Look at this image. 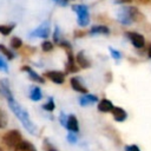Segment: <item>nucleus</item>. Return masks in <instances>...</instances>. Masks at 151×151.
<instances>
[{
    "label": "nucleus",
    "instance_id": "1",
    "mask_svg": "<svg viewBox=\"0 0 151 151\" xmlns=\"http://www.w3.org/2000/svg\"><path fill=\"white\" fill-rule=\"evenodd\" d=\"M0 94L7 100L8 106L14 112V114L19 118V120L21 122V124L24 125V127L29 133H34L35 132V129H34L33 123L29 119V116H28L27 111L25 109H22L20 106V104L14 99V97L12 94V91H11V88L8 86V83L6 80H0Z\"/></svg>",
    "mask_w": 151,
    "mask_h": 151
},
{
    "label": "nucleus",
    "instance_id": "2",
    "mask_svg": "<svg viewBox=\"0 0 151 151\" xmlns=\"http://www.w3.org/2000/svg\"><path fill=\"white\" fill-rule=\"evenodd\" d=\"M140 13L136 7H123L118 14L117 19L123 24V25H130L132 21L138 20Z\"/></svg>",
    "mask_w": 151,
    "mask_h": 151
},
{
    "label": "nucleus",
    "instance_id": "3",
    "mask_svg": "<svg viewBox=\"0 0 151 151\" xmlns=\"http://www.w3.org/2000/svg\"><path fill=\"white\" fill-rule=\"evenodd\" d=\"M22 142V138H21V134L19 131L17 130H11L8 131L7 133H5L4 136V143L9 147V149H15L20 143Z\"/></svg>",
    "mask_w": 151,
    "mask_h": 151
},
{
    "label": "nucleus",
    "instance_id": "4",
    "mask_svg": "<svg viewBox=\"0 0 151 151\" xmlns=\"http://www.w3.org/2000/svg\"><path fill=\"white\" fill-rule=\"evenodd\" d=\"M74 12L77 13V20L80 26H86L90 21V15H88V8L85 5H77L73 7Z\"/></svg>",
    "mask_w": 151,
    "mask_h": 151
},
{
    "label": "nucleus",
    "instance_id": "5",
    "mask_svg": "<svg viewBox=\"0 0 151 151\" xmlns=\"http://www.w3.org/2000/svg\"><path fill=\"white\" fill-rule=\"evenodd\" d=\"M126 35L127 38L130 39V41L132 42V45L137 48H142L144 45H145V40H144V37L140 35L139 33H136V32H126Z\"/></svg>",
    "mask_w": 151,
    "mask_h": 151
},
{
    "label": "nucleus",
    "instance_id": "6",
    "mask_svg": "<svg viewBox=\"0 0 151 151\" xmlns=\"http://www.w3.org/2000/svg\"><path fill=\"white\" fill-rule=\"evenodd\" d=\"M48 34H50V25H48L47 22H44V24H41L38 28H35V29L32 32L31 37H35V38H47Z\"/></svg>",
    "mask_w": 151,
    "mask_h": 151
},
{
    "label": "nucleus",
    "instance_id": "7",
    "mask_svg": "<svg viewBox=\"0 0 151 151\" xmlns=\"http://www.w3.org/2000/svg\"><path fill=\"white\" fill-rule=\"evenodd\" d=\"M46 77L48 79H51L53 83H55V84H63L64 80H65L64 73H61L59 71H48L46 73Z\"/></svg>",
    "mask_w": 151,
    "mask_h": 151
},
{
    "label": "nucleus",
    "instance_id": "8",
    "mask_svg": "<svg viewBox=\"0 0 151 151\" xmlns=\"http://www.w3.org/2000/svg\"><path fill=\"white\" fill-rule=\"evenodd\" d=\"M66 127H67L71 132H78V130H79V125H78V120H77L76 116L70 114V116L67 117Z\"/></svg>",
    "mask_w": 151,
    "mask_h": 151
},
{
    "label": "nucleus",
    "instance_id": "9",
    "mask_svg": "<svg viewBox=\"0 0 151 151\" xmlns=\"http://www.w3.org/2000/svg\"><path fill=\"white\" fill-rule=\"evenodd\" d=\"M111 112H112V114H113V118H114L117 122H124V120L126 119V117H127L125 110L122 109V107H113V110H112Z\"/></svg>",
    "mask_w": 151,
    "mask_h": 151
},
{
    "label": "nucleus",
    "instance_id": "10",
    "mask_svg": "<svg viewBox=\"0 0 151 151\" xmlns=\"http://www.w3.org/2000/svg\"><path fill=\"white\" fill-rule=\"evenodd\" d=\"M98 101V98L93 94H85L79 99V104L83 106H87V105H92L94 103Z\"/></svg>",
    "mask_w": 151,
    "mask_h": 151
},
{
    "label": "nucleus",
    "instance_id": "11",
    "mask_svg": "<svg viewBox=\"0 0 151 151\" xmlns=\"http://www.w3.org/2000/svg\"><path fill=\"white\" fill-rule=\"evenodd\" d=\"M113 104L109 100V99H106V98H104V99H101L100 101H99V105H98V109H99V111H101V112H111L112 110H113Z\"/></svg>",
    "mask_w": 151,
    "mask_h": 151
},
{
    "label": "nucleus",
    "instance_id": "12",
    "mask_svg": "<svg viewBox=\"0 0 151 151\" xmlns=\"http://www.w3.org/2000/svg\"><path fill=\"white\" fill-rule=\"evenodd\" d=\"M70 83H71V86L73 87L74 91H77V92H81V93H86V92H87L86 87L80 83V80H79L78 78H71Z\"/></svg>",
    "mask_w": 151,
    "mask_h": 151
},
{
    "label": "nucleus",
    "instance_id": "13",
    "mask_svg": "<svg viewBox=\"0 0 151 151\" xmlns=\"http://www.w3.org/2000/svg\"><path fill=\"white\" fill-rule=\"evenodd\" d=\"M22 71L27 72L28 76H29V78H31L32 80H35V81H38V83H44V81H45L42 77H40L38 73H35V72H34L31 67H28V66H24V67H22Z\"/></svg>",
    "mask_w": 151,
    "mask_h": 151
},
{
    "label": "nucleus",
    "instance_id": "14",
    "mask_svg": "<svg viewBox=\"0 0 151 151\" xmlns=\"http://www.w3.org/2000/svg\"><path fill=\"white\" fill-rule=\"evenodd\" d=\"M110 33V29L106 27V26H103V25H97V26H93L90 31V34L92 35H96V34H109Z\"/></svg>",
    "mask_w": 151,
    "mask_h": 151
},
{
    "label": "nucleus",
    "instance_id": "15",
    "mask_svg": "<svg viewBox=\"0 0 151 151\" xmlns=\"http://www.w3.org/2000/svg\"><path fill=\"white\" fill-rule=\"evenodd\" d=\"M77 61H78V65L81 67V68H87L90 67V61L88 59L85 57L84 52H79L78 55H77Z\"/></svg>",
    "mask_w": 151,
    "mask_h": 151
},
{
    "label": "nucleus",
    "instance_id": "16",
    "mask_svg": "<svg viewBox=\"0 0 151 151\" xmlns=\"http://www.w3.org/2000/svg\"><path fill=\"white\" fill-rule=\"evenodd\" d=\"M14 151H35V149L33 147V145L26 140H22L15 149Z\"/></svg>",
    "mask_w": 151,
    "mask_h": 151
},
{
    "label": "nucleus",
    "instance_id": "17",
    "mask_svg": "<svg viewBox=\"0 0 151 151\" xmlns=\"http://www.w3.org/2000/svg\"><path fill=\"white\" fill-rule=\"evenodd\" d=\"M41 91H40V88L39 87H32L31 88V93H29V97H31V99L32 100H34V101H38V100H40L41 99Z\"/></svg>",
    "mask_w": 151,
    "mask_h": 151
},
{
    "label": "nucleus",
    "instance_id": "18",
    "mask_svg": "<svg viewBox=\"0 0 151 151\" xmlns=\"http://www.w3.org/2000/svg\"><path fill=\"white\" fill-rule=\"evenodd\" d=\"M15 27V24L12 25H0V33L2 35H8Z\"/></svg>",
    "mask_w": 151,
    "mask_h": 151
},
{
    "label": "nucleus",
    "instance_id": "19",
    "mask_svg": "<svg viewBox=\"0 0 151 151\" xmlns=\"http://www.w3.org/2000/svg\"><path fill=\"white\" fill-rule=\"evenodd\" d=\"M0 51H1V53H2V54H4L8 60H11V59H13V58H14V54H13V53L7 48V47H5V46H4V45H1V44H0Z\"/></svg>",
    "mask_w": 151,
    "mask_h": 151
},
{
    "label": "nucleus",
    "instance_id": "20",
    "mask_svg": "<svg viewBox=\"0 0 151 151\" xmlns=\"http://www.w3.org/2000/svg\"><path fill=\"white\" fill-rule=\"evenodd\" d=\"M21 45H22V41H21L20 38H18V37L12 38V40H11V46H12V48L17 50V48L21 47Z\"/></svg>",
    "mask_w": 151,
    "mask_h": 151
},
{
    "label": "nucleus",
    "instance_id": "21",
    "mask_svg": "<svg viewBox=\"0 0 151 151\" xmlns=\"http://www.w3.org/2000/svg\"><path fill=\"white\" fill-rule=\"evenodd\" d=\"M6 125H7V116L2 110H0V129H4Z\"/></svg>",
    "mask_w": 151,
    "mask_h": 151
},
{
    "label": "nucleus",
    "instance_id": "22",
    "mask_svg": "<svg viewBox=\"0 0 151 151\" xmlns=\"http://www.w3.org/2000/svg\"><path fill=\"white\" fill-rule=\"evenodd\" d=\"M42 107H44L46 111H53V110H54V101H53V99H52V98H48L47 103L44 104Z\"/></svg>",
    "mask_w": 151,
    "mask_h": 151
},
{
    "label": "nucleus",
    "instance_id": "23",
    "mask_svg": "<svg viewBox=\"0 0 151 151\" xmlns=\"http://www.w3.org/2000/svg\"><path fill=\"white\" fill-rule=\"evenodd\" d=\"M41 47H42L44 51L48 52V51H51V50L53 48V44H52L51 41H44V42L41 44Z\"/></svg>",
    "mask_w": 151,
    "mask_h": 151
},
{
    "label": "nucleus",
    "instance_id": "24",
    "mask_svg": "<svg viewBox=\"0 0 151 151\" xmlns=\"http://www.w3.org/2000/svg\"><path fill=\"white\" fill-rule=\"evenodd\" d=\"M110 51H111V55H112V58H113V59L118 60V59H120V58H122V54H120V52H119V51H117V50H114V48H111V47H110Z\"/></svg>",
    "mask_w": 151,
    "mask_h": 151
},
{
    "label": "nucleus",
    "instance_id": "25",
    "mask_svg": "<svg viewBox=\"0 0 151 151\" xmlns=\"http://www.w3.org/2000/svg\"><path fill=\"white\" fill-rule=\"evenodd\" d=\"M67 140H68L70 143L74 144V143H77V137H76L72 132H70V133H68V136H67Z\"/></svg>",
    "mask_w": 151,
    "mask_h": 151
},
{
    "label": "nucleus",
    "instance_id": "26",
    "mask_svg": "<svg viewBox=\"0 0 151 151\" xmlns=\"http://www.w3.org/2000/svg\"><path fill=\"white\" fill-rule=\"evenodd\" d=\"M45 144H46V146H45V149H46V151H58L52 144H50L47 140H45Z\"/></svg>",
    "mask_w": 151,
    "mask_h": 151
},
{
    "label": "nucleus",
    "instance_id": "27",
    "mask_svg": "<svg viewBox=\"0 0 151 151\" xmlns=\"http://www.w3.org/2000/svg\"><path fill=\"white\" fill-rule=\"evenodd\" d=\"M125 151H140L137 145H127L125 147Z\"/></svg>",
    "mask_w": 151,
    "mask_h": 151
},
{
    "label": "nucleus",
    "instance_id": "28",
    "mask_svg": "<svg viewBox=\"0 0 151 151\" xmlns=\"http://www.w3.org/2000/svg\"><path fill=\"white\" fill-rule=\"evenodd\" d=\"M0 70H2V71H5V72H7V70H8L7 64H6L2 59H0Z\"/></svg>",
    "mask_w": 151,
    "mask_h": 151
},
{
    "label": "nucleus",
    "instance_id": "29",
    "mask_svg": "<svg viewBox=\"0 0 151 151\" xmlns=\"http://www.w3.org/2000/svg\"><path fill=\"white\" fill-rule=\"evenodd\" d=\"M59 34H60V33H59V28L55 27V29H54V34H53V37H54V41H55V42H58V41L60 42V40H59Z\"/></svg>",
    "mask_w": 151,
    "mask_h": 151
},
{
    "label": "nucleus",
    "instance_id": "30",
    "mask_svg": "<svg viewBox=\"0 0 151 151\" xmlns=\"http://www.w3.org/2000/svg\"><path fill=\"white\" fill-rule=\"evenodd\" d=\"M66 122H67V117L65 116V113H60V123L66 127Z\"/></svg>",
    "mask_w": 151,
    "mask_h": 151
},
{
    "label": "nucleus",
    "instance_id": "31",
    "mask_svg": "<svg viewBox=\"0 0 151 151\" xmlns=\"http://www.w3.org/2000/svg\"><path fill=\"white\" fill-rule=\"evenodd\" d=\"M147 55L151 58V45H150V47H149V50H147Z\"/></svg>",
    "mask_w": 151,
    "mask_h": 151
},
{
    "label": "nucleus",
    "instance_id": "32",
    "mask_svg": "<svg viewBox=\"0 0 151 151\" xmlns=\"http://www.w3.org/2000/svg\"><path fill=\"white\" fill-rule=\"evenodd\" d=\"M119 2H130V1H132V0H118Z\"/></svg>",
    "mask_w": 151,
    "mask_h": 151
},
{
    "label": "nucleus",
    "instance_id": "33",
    "mask_svg": "<svg viewBox=\"0 0 151 151\" xmlns=\"http://www.w3.org/2000/svg\"><path fill=\"white\" fill-rule=\"evenodd\" d=\"M55 1H58V2H63V4H65V0H55Z\"/></svg>",
    "mask_w": 151,
    "mask_h": 151
}]
</instances>
